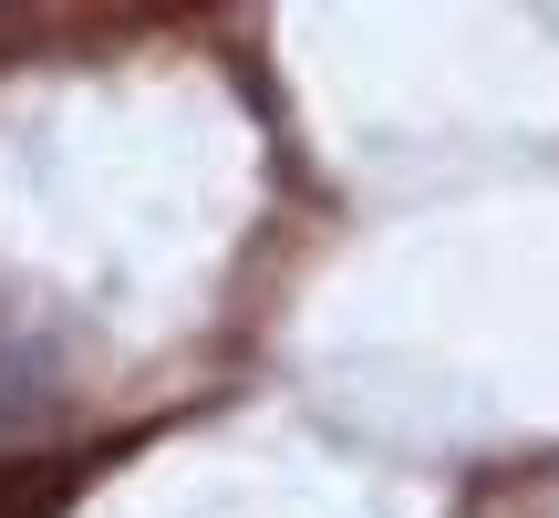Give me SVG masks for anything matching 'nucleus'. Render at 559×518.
I'll return each mask as SVG.
<instances>
[{
  "instance_id": "f257e3e1",
  "label": "nucleus",
  "mask_w": 559,
  "mask_h": 518,
  "mask_svg": "<svg viewBox=\"0 0 559 518\" xmlns=\"http://www.w3.org/2000/svg\"><path fill=\"white\" fill-rule=\"evenodd\" d=\"M32 415H41V384L21 374L11 353H0V425H32Z\"/></svg>"
}]
</instances>
